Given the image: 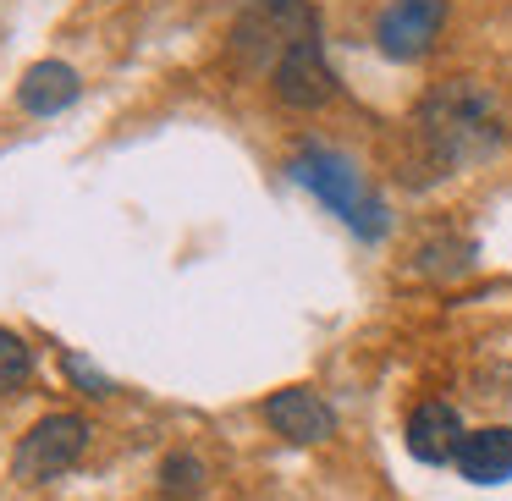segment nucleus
Returning a JSON list of instances; mask_svg holds the SVG:
<instances>
[{
	"mask_svg": "<svg viewBox=\"0 0 512 501\" xmlns=\"http://www.w3.org/2000/svg\"><path fill=\"white\" fill-rule=\"evenodd\" d=\"M419 133L441 166H463V160H485L501 144V111L474 78H452L419 105Z\"/></svg>",
	"mask_w": 512,
	"mask_h": 501,
	"instance_id": "f257e3e1",
	"label": "nucleus"
},
{
	"mask_svg": "<svg viewBox=\"0 0 512 501\" xmlns=\"http://www.w3.org/2000/svg\"><path fill=\"white\" fill-rule=\"evenodd\" d=\"M292 177H298L320 204H331V210L342 215L358 237H380V232H386V204L364 188L358 166H353V160H342L336 149H303V155L292 160Z\"/></svg>",
	"mask_w": 512,
	"mask_h": 501,
	"instance_id": "f03ea898",
	"label": "nucleus"
},
{
	"mask_svg": "<svg viewBox=\"0 0 512 501\" xmlns=\"http://www.w3.org/2000/svg\"><path fill=\"white\" fill-rule=\"evenodd\" d=\"M83 452H89V419H83V413H45V419L17 441L12 474L23 479V485H45V479L67 474Z\"/></svg>",
	"mask_w": 512,
	"mask_h": 501,
	"instance_id": "7ed1b4c3",
	"label": "nucleus"
},
{
	"mask_svg": "<svg viewBox=\"0 0 512 501\" xmlns=\"http://www.w3.org/2000/svg\"><path fill=\"white\" fill-rule=\"evenodd\" d=\"M270 89H276V100L292 105V111H314V105L331 100V94H336V72H331V61H325L320 39L292 45L287 56L270 67Z\"/></svg>",
	"mask_w": 512,
	"mask_h": 501,
	"instance_id": "20e7f679",
	"label": "nucleus"
},
{
	"mask_svg": "<svg viewBox=\"0 0 512 501\" xmlns=\"http://www.w3.org/2000/svg\"><path fill=\"white\" fill-rule=\"evenodd\" d=\"M441 23H446V0H391L375 23V39L391 61H419L441 39Z\"/></svg>",
	"mask_w": 512,
	"mask_h": 501,
	"instance_id": "39448f33",
	"label": "nucleus"
},
{
	"mask_svg": "<svg viewBox=\"0 0 512 501\" xmlns=\"http://www.w3.org/2000/svg\"><path fill=\"white\" fill-rule=\"evenodd\" d=\"M303 39H320V17L309 12V0H254L248 23L237 28V45H265L276 61Z\"/></svg>",
	"mask_w": 512,
	"mask_h": 501,
	"instance_id": "423d86ee",
	"label": "nucleus"
},
{
	"mask_svg": "<svg viewBox=\"0 0 512 501\" xmlns=\"http://www.w3.org/2000/svg\"><path fill=\"white\" fill-rule=\"evenodd\" d=\"M265 419H270V430L287 435L292 446H314L336 430L331 402L309 386H287V391H276V397H265Z\"/></svg>",
	"mask_w": 512,
	"mask_h": 501,
	"instance_id": "0eeeda50",
	"label": "nucleus"
},
{
	"mask_svg": "<svg viewBox=\"0 0 512 501\" xmlns=\"http://www.w3.org/2000/svg\"><path fill=\"white\" fill-rule=\"evenodd\" d=\"M463 419H457L452 402H419V408L408 413V424H402V441H408V452L419 457V463H452L457 446H463Z\"/></svg>",
	"mask_w": 512,
	"mask_h": 501,
	"instance_id": "6e6552de",
	"label": "nucleus"
},
{
	"mask_svg": "<svg viewBox=\"0 0 512 501\" xmlns=\"http://www.w3.org/2000/svg\"><path fill=\"white\" fill-rule=\"evenodd\" d=\"M452 463H457V474H463L468 485H501V479H512V430L507 424L468 430Z\"/></svg>",
	"mask_w": 512,
	"mask_h": 501,
	"instance_id": "1a4fd4ad",
	"label": "nucleus"
},
{
	"mask_svg": "<svg viewBox=\"0 0 512 501\" xmlns=\"http://www.w3.org/2000/svg\"><path fill=\"white\" fill-rule=\"evenodd\" d=\"M17 100H23V111H34V116L67 111V105L78 100V72H72L67 61H39V67L23 72V83H17Z\"/></svg>",
	"mask_w": 512,
	"mask_h": 501,
	"instance_id": "9d476101",
	"label": "nucleus"
},
{
	"mask_svg": "<svg viewBox=\"0 0 512 501\" xmlns=\"http://www.w3.org/2000/svg\"><path fill=\"white\" fill-rule=\"evenodd\" d=\"M204 485H210V468H204V457L171 452L166 463H160V496H166V501H193V496H204Z\"/></svg>",
	"mask_w": 512,
	"mask_h": 501,
	"instance_id": "9b49d317",
	"label": "nucleus"
},
{
	"mask_svg": "<svg viewBox=\"0 0 512 501\" xmlns=\"http://www.w3.org/2000/svg\"><path fill=\"white\" fill-rule=\"evenodd\" d=\"M28 375H34V353H28V342L17 331H6V325H0V397L23 391Z\"/></svg>",
	"mask_w": 512,
	"mask_h": 501,
	"instance_id": "f8f14e48",
	"label": "nucleus"
},
{
	"mask_svg": "<svg viewBox=\"0 0 512 501\" xmlns=\"http://www.w3.org/2000/svg\"><path fill=\"white\" fill-rule=\"evenodd\" d=\"M67 375L78 380V386L89 391V397H111V380H105L100 369H89V364H83V358H72V353H67Z\"/></svg>",
	"mask_w": 512,
	"mask_h": 501,
	"instance_id": "ddd939ff",
	"label": "nucleus"
}]
</instances>
